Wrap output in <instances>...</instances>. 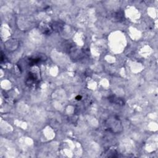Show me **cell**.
<instances>
[{"label":"cell","mask_w":158,"mask_h":158,"mask_svg":"<svg viewBox=\"0 0 158 158\" xmlns=\"http://www.w3.org/2000/svg\"><path fill=\"white\" fill-rule=\"evenodd\" d=\"M105 126L106 129L114 134H120L123 130V126L119 118L116 116L109 117L105 121Z\"/></svg>","instance_id":"obj_1"},{"label":"cell","mask_w":158,"mask_h":158,"mask_svg":"<svg viewBox=\"0 0 158 158\" xmlns=\"http://www.w3.org/2000/svg\"><path fill=\"white\" fill-rule=\"evenodd\" d=\"M4 46L6 48L8 51H14L18 48L19 42L16 39H12L8 42H6Z\"/></svg>","instance_id":"obj_2"},{"label":"cell","mask_w":158,"mask_h":158,"mask_svg":"<svg viewBox=\"0 0 158 158\" xmlns=\"http://www.w3.org/2000/svg\"><path fill=\"white\" fill-rule=\"evenodd\" d=\"M113 19H114V21L116 22H122L124 21L125 17H124V12L122 11H119L114 12L113 15Z\"/></svg>","instance_id":"obj_3"},{"label":"cell","mask_w":158,"mask_h":158,"mask_svg":"<svg viewBox=\"0 0 158 158\" xmlns=\"http://www.w3.org/2000/svg\"><path fill=\"white\" fill-rule=\"evenodd\" d=\"M108 100L112 103H114V104H118V105H121V106H123V105H124V103H125L124 100H122V98H118L115 95L110 96L108 98Z\"/></svg>","instance_id":"obj_4"},{"label":"cell","mask_w":158,"mask_h":158,"mask_svg":"<svg viewBox=\"0 0 158 158\" xmlns=\"http://www.w3.org/2000/svg\"><path fill=\"white\" fill-rule=\"evenodd\" d=\"M51 26L52 30H55L56 32H60L63 29L64 25L60 22H55L52 23V25H51Z\"/></svg>","instance_id":"obj_5"},{"label":"cell","mask_w":158,"mask_h":158,"mask_svg":"<svg viewBox=\"0 0 158 158\" xmlns=\"http://www.w3.org/2000/svg\"><path fill=\"white\" fill-rule=\"evenodd\" d=\"M81 98H82V97L80 96H78L76 97V100H80Z\"/></svg>","instance_id":"obj_6"}]
</instances>
